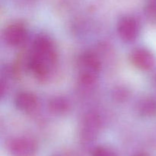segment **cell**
Wrapping results in <instances>:
<instances>
[{"label":"cell","instance_id":"10","mask_svg":"<svg viewBox=\"0 0 156 156\" xmlns=\"http://www.w3.org/2000/svg\"><path fill=\"white\" fill-rule=\"evenodd\" d=\"M50 110L56 114H63L69 109V103L63 97H55L49 103Z\"/></svg>","mask_w":156,"mask_h":156},{"label":"cell","instance_id":"2","mask_svg":"<svg viewBox=\"0 0 156 156\" xmlns=\"http://www.w3.org/2000/svg\"><path fill=\"white\" fill-rule=\"evenodd\" d=\"M79 77L84 84L90 85L96 81L101 70V61L93 52H85L79 58Z\"/></svg>","mask_w":156,"mask_h":156},{"label":"cell","instance_id":"11","mask_svg":"<svg viewBox=\"0 0 156 156\" xmlns=\"http://www.w3.org/2000/svg\"><path fill=\"white\" fill-rule=\"evenodd\" d=\"M91 156H117V154L111 148L106 146H98L92 150Z\"/></svg>","mask_w":156,"mask_h":156},{"label":"cell","instance_id":"6","mask_svg":"<svg viewBox=\"0 0 156 156\" xmlns=\"http://www.w3.org/2000/svg\"><path fill=\"white\" fill-rule=\"evenodd\" d=\"M101 128V120L94 113L87 114L81 125L80 136L82 141L90 142L94 140Z\"/></svg>","mask_w":156,"mask_h":156},{"label":"cell","instance_id":"13","mask_svg":"<svg viewBox=\"0 0 156 156\" xmlns=\"http://www.w3.org/2000/svg\"><path fill=\"white\" fill-rule=\"evenodd\" d=\"M23 2H31L35 1V0H21Z\"/></svg>","mask_w":156,"mask_h":156},{"label":"cell","instance_id":"3","mask_svg":"<svg viewBox=\"0 0 156 156\" xmlns=\"http://www.w3.org/2000/svg\"><path fill=\"white\" fill-rule=\"evenodd\" d=\"M7 149L12 156H35L37 145L31 138L18 136L9 141Z\"/></svg>","mask_w":156,"mask_h":156},{"label":"cell","instance_id":"7","mask_svg":"<svg viewBox=\"0 0 156 156\" xmlns=\"http://www.w3.org/2000/svg\"><path fill=\"white\" fill-rule=\"evenodd\" d=\"M130 61L136 68L142 70H149L155 65V58L149 49L139 47L132 51Z\"/></svg>","mask_w":156,"mask_h":156},{"label":"cell","instance_id":"1","mask_svg":"<svg viewBox=\"0 0 156 156\" xmlns=\"http://www.w3.org/2000/svg\"><path fill=\"white\" fill-rule=\"evenodd\" d=\"M28 67L38 80L50 77L57 63V52L53 40L47 35H37L33 43Z\"/></svg>","mask_w":156,"mask_h":156},{"label":"cell","instance_id":"9","mask_svg":"<svg viewBox=\"0 0 156 156\" xmlns=\"http://www.w3.org/2000/svg\"><path fill=\"white\" fill-rule=\"evenodd\" d=\"M137 110L141 116L152 117L156 116V99L146 97L139 102Z\"/></svg>","mask_w":156,"mask_h":156},{"label":"cell","instance_id":"12","mask_svg":"<svg viewBox=\"0 0 156 156\" xmlns=\"http://www.w3.org/2000/svg\"><path fill=\"white\" fill-rule=\"evenodd\" d=\"M133 156H149V155L145 152H139V153H136V154H134Z\"/></svg>","mask_w":156,"mask_h":156},{"label":"cell","instance_id":"4","mask_svg":"<svg viewBox=\"0 0 156 156\" xmlns=\"http://www.w3.org/2000/svg\"><path fill=\"white\" fill-rule=\"evenodd\" d=\"M140 24L136 18L129 15L123 16L117 23V33L123 41L132 42L140 34Z\"/></svg>","mask_w":156,"mask_h":156},{"label":"cell","instance_id":"5","mask_svg":"<svg viewBox=\"0 0 156 156\" xmlns=\"http://www.w3.org/2000/svg\"><path fill=\"white\" fill-rule=\"evenodd\" d=\"M27 29L24 24L14 22L5 28L3 38L6 44L12 47H20L27 38Z\"/></svg>","mask_w":156,"mask_h":156},{"label":"cell","instance_id":"8","mask_svg":"<svg viewBox=\"0 0 156 156\" xmlns=\"http://www.w3.org/2000/svg\"><path fill=\"white\" fill-rule=\"evenodd\" d=\"M17 108L23 112H31L36 108L37 100L34 95L27 91L19 92L15 99Z\"/></svg>","mask_w":156,"mask_h":156}]
</instances>
